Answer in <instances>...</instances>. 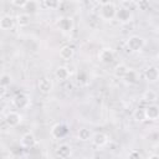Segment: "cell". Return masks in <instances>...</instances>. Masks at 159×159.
I'll use <instances>...</instances> for the list:
<instances>
[{
    "mask_svg": "<svg viewBox=\"0 0 159 159\" xmlns=\"http://www.w3.org/2000/svg\"><path fill=\"white\" fill-rule=\"evenodd\" d=\"M41 5L43 7H47V9H57V7H60L61 2L56 1V0H46V1H42Z\"/></svg>",
    "mask_w": 159,
    "mask_h": 159,
    "instance_id": "26",
    "label": "cell"
},
{
    "mask_svg": "<svg viewBox=\"0 0 159 159\" xmlns=\"http://www.w3.org/2000/svg\"><path fill=\"white\" fill-rule=\"evenodd\" d=\"M11 83V76L7 75V73H2L1 77H0V86L2 89H5L7 86H10Z\"/></svg>",
    "mask_w": 159,
    "mask_h": 159,
    "instance_id": "25",
    "label": "cell"
},
{
    "mask_svg": "<svg viewBox=\"0 0 159 159\" xmlns=\"http://www.w3.org/2000/svg\"><path fill=\"white\" fill-rule=\"evenodd\" d=\"M98 58L101 62L103 63H112L113 60H114V52L111 50V48H103L101 50V52L98 53Z\"/></svg>",
    "mask_w": 159,
    "mask_h": 159,
    "instance_id": "9",
    "label": "cell"
},
{
    "mask_svg": "<svg viewBox=\"0 0 159 159\" xmlns=\"http://www.w3.org/2000/svg\"><path fill=\"white\" fill-rule=\"evenodd\" d=\"M91 140H92L93 145H96V147H103V145L107 144L108 137L104 133H102V132H97V133H94L92 135V139Z\"/></svg>",
    "mask_w": 159,
    "mask_h": 159,
    "instance_id": "11",
    "label": "cell"
},
{
    "mask_svg": "<svg viewBox=\"0 0 159 159\" xmlns=\"http://www.w3.org/2000/svg\"><path fill=\"white\" fill-rule=\"evenodd\" d=\"M4 122L9 125V127H16L21 123V116L17 113V112H7L5 118H4Z\"/></svg>",
    "mask_w": 159,
    "mask_h": 159,
    "instance_id": "7",
    "label": "cell"
},
{
    "mask_svg": "<svg viewBox=\"0 0 159 159\" xmlns=\"http://www.w3.org/2000/svg\"><path fill=\"white\" fill-rule=\"evenodd\" d=\"M143 99L145 102H149V103H154L157 99H158V93L153 89H147L144 93H143Z\"/></svg>",
    "mask_w": 159,
    "mask_h": 159,
    "instance_id": "21",
    "label": "cell"
},
{
    "mask_svg": "<svg viewBox=\"0 0 159 159\" xmlns=\"http://www.w3.org/2000/svg\"><path fill=\"white\" fill-rule=\"evenodd\" d=\"M82 159H86V158H82Z\"/></svg>",
    "mask_w": 159,
    "mask_h": 159,
    "instance_id": "34",
    "label": "cell"
},
{
    "mask_svg": "<svg viewBox=\"0 0 159 159\" xmlns=\"http://www.w3.org/2000/svg\"><path fill=\"white\" fill-rule=\"evenodd\" d=\"M20 143H21V147H24V148H32L36 144V138L32 133H25L21 137Z\"/></svg>",
    "mask_w": 159,
    "mask_h": 159,
    "instance_id": "13",
    "label": "cell"
},
{
    "mask_svg": "<svg viewBox=\"0 0 159 159\" xmlns=\"http://www.w3.org/2000/svg\"><path fill=\"white\" fill-rule=\"evenodd\" d=\"M127 159H142V155L138 150H132L129 154H128V158Z\"/></svg>",
    "mask_w": 159,
    "mask_h": 159,
    "instance_id": "27",
    "label": "cell"
},
{
    "mask_svg": "<svg viewBox=\"0 0 159 159\" xmlns=\"http://www.w3.org/2000/svg\"><path fill=\"white\" fill-rule=\"evenodd\" d=\"M73 19L71 16H61L57 20V27L63 32H71L73 30Z\"/></svg>",
    "mask_w": 159,
    "mask_h": 159,
    "instance_id": "3",
    "label": "cell"
},
{
    "mask_svg": "<svg viewBox=\"0 0 159 159\" xmlns=\"http://www.w3.org/2000/svg\"><path fill=\"white\" fill-rule=\"evenodd\" d=\"M148 159H159V154H152L148 157Z\"/></svg>",
    "mask_w": 159,
    "mask_h": 159,
    "instance_id": "31",
    "label": "cell"
},
{
    "mask_svg": "<svg viewBox=\"0 0 159 159\" xmlns=\"http://www.w3.org/2000/svg\"><path fill=\"white\" fill-rule=\"evenodd\" d=\"M25 4H26V1H25V0H11V5L17 6V7H22V9H24Z\"/></svg>",
    "mask_w": 159,
    "mask_h": 159,
    "instance_id": "29",
    "label": "cell"
},
{
    "mask_svg": "<svg viewBox=\"0 0 159 159\" xmlns=\"http://www.w3.org/2000/svg\"><path fill=\"white\" fill-rule=\"evenodd\" d=\"M75 55V48L70 45H65L60 48V57L62 60H71Z\"/></svg>",
    "mask_w": 159,
    "mask_h": 159,
    "instance_id": "16",
    "label": "cell"
},
{
    "mask_svg": "<svg viewBox=\"0 0 159 159\" xmlns=\"http://www.w3.org/2000/svg\"><path fill=\"white\" fill-rule=\"evenodd\" d=\"M135 5L139 7V10H147V9L149 7V2L145 1V0H143V1H138V2H135Z\"/></svg>",
    "mask_w": 159,
    "mask_h": 159,
    "instance_id": "28",
    "label": "cell"
},
{
    "mask_svg": "<svg viewBox=\"0 0 159 159\" xmlns=\"http://www.w3.org/2000/svg\"><path fill=\"white\" fill-rule=\"evenodd\" d=\"M77 137H78L80 140L87 142V140L92 139V133H91V130H89L88 128H81V129L78 130V133H77Z\"/></svg>",
    "mask_w": 159,
    "mask_h": 159,
    "instance_id": "22",
    "label": "cell"
},
{
    "mask_svg": "<svg viewBox=\"0 0 159 159\" xmlns=\"http://www.w3.org/2000/svg\"><path fill=\"white\" fill-rule=\"evenodd\" d=\"M55 76L60 81H67V78L70 77V71L66 66H58L55 71Z\"/></svg>",
    "mask_w": 159,
    "mask_h": 159,
    "instance_id": "17",
    "label": "cell"
},
{
    "mask_svg": "<svg viewBox=\"0 0 159 159\" xmlns=\"http://www.w3.org/2000/svg\"><path fill=\"white\" fill-rule=\"evenodd\" d=\"M99 16L102 20L104 21H111L116 17V14H117V7H116V4L114 2H111V1H103V2H99Z\"/></svg>",
    "mask_w": 159,
    "mask_h": 159,
    "instance_id": "1",
    "label": "cell"
},
{
    "mask_svg": "<svg viewBox=\"0 0 159 159\" xmlns=\"http://www.w3.org/2000/svg\"><path fill=\"white\" fill-rule=\"evenodd\" d=\"M71 153H72V149H71V147H70L68 144H61V145H58L57 149H56L57 157H60V158H62V159L70 158Z\"/></svg>",
    "mask_w": 159,
    "mask_h": 159,
    "instance_id": "15",
    "label": "cell"
},
{
    "mask_svg": "<svg viewBox=\"0 0 159 159\" xmlns=\"http://www.w3.org/2000/svg\"><path fill=\"white\" fill-rule=\"evenodd\" d=\"M116 17H117L118 21H120V22H128V21H130V19H132L130 10H128V9L120 6L119 9H117Z\"/></svg>",
    "mask_w": 159,
    "mask_h": 159,
    "instance_id": "12",
    "label": "cell"
},
{
    "mask_svg": "<svg viewBox=\"0 0 159 159\" xmlns=\"http://www.w3.org/2000/svg\"><path fill=\"white\" fill-rule=\"evenodd\" d=\"M129 70H130V68H129L125 63H119V65H117L116 68H114V76H116L117 78H124V76L128 73Z\"/></svg>",
    "mask_w": 159,
    "mask_h": 159,
    "instance_id": "18",
    "label": "cell"
},
{
    "mask_svg": "<svg viewBox=\"0 0 159 159\" xmlns=\"http://www.w3.org/2000/svg\"><path fill=\"white\" fill-rule=\"evenodd\" d=\"M15 21L16 24L20 26V27H24V26H27L30 24V15L24 12V14H19L16 17H15Z\"/></svg>",
    "mask_w": 159,
    "mask_h": 159,
    "instance_id": "19",
    "label": "cell"
},
{
    "mask_svg": "<svg viewBox=\"0 0 159 159\" xmlns=\"http://www.w3.org/2000/svg\"><path fill=\"white\" fill-rule=\"evenodd\" d=\"M133 119L135 120V122H144L145 119H147V117H145V109L144 108H137L135 111H134V113H133Z\"/></svg>",
    "mask_w": 159,
    "mask_h": 159,
    "instance_id": "23",
    "label": "cell"
},
{
    "mask_svg": "<svg viewBox=\"0 0 159 159\" xmlns=\"http://www.w3.org/2000/svg\"><path fill=\"white\" fill-rule=\"evenodd\" d=\"M123 80H124V82L127 84H134V83L138 82V75H137V72L134 70H129Z\"/></svg>",
    "mask_w": 159,
    "mask_h": 159,
    "instance_id": "20",
    "label": "cell"
},
{
    "mask_svg": "<svg viewBox=\"0 0 159 159\" xmlns=\"http://www.w3.org/2000/svg\"><path fill=\"white\" fill-rule=\"evenodd\" d=\"M12 103H14V106L17 109H24V108H26L29 106V96L25 94V93H22V92H20V93H17L14 97Z\"/></svg>",
    "mask_w": 159,
    "mask_h": 159,
    "instance_id": "6",
    "label": "cell"
},
{
    "mask_svg": "<svg viewBox=\"0 0 159 159\" xmlns=\"http://www.w3.org/2000/svg\"><path fill=\"white\" fill-rule=\"evenodd\" d=\"M158 76H159V70L155 66H148L144 70V77L148 82H155L158 81Z\"/></svg>",
    "mask_w": 159,
    "mask_h": 159,
    "instance_id": "8",
    "label": "cell"
},
{
    "mask_svg": "<svg viewBox=\"0 0 159 159\" xmlns=\"http://www.w3.org/2000/svg\"><path fill=\"white\" fill-rule=\"evenodd\" d=\"M134 4H135V2H133V1H122V2H120V6L129 10V7H130L132 5H134Z\"/></svg>",
    "mask_w": 159,
    "mask_h": 159,
    "instance_id": "30",
    "label": "cell"
},
{
    "mask_svg": "<svg viewBox=\"0 0 159 159\" xmlns=\"http://www.w3.org/2000/svg\"><path fill=\"white\" fill-rule=\"evenodd\" d=\"M144 43H145V41H144L143 37H140V36H138V35H133V36H130V37L127 40L125 46H127V48H128L129 51H132V52H138V51H140V50L144 47Z\"/></svg>",
    "mask_w": 159,
    "mask_h": 159,
    "instance_id": "2",
    "label": "cell"
},
{
    "mask_svg": "<svg viewBox=\"0 0 159 159\" xmlns=\"http://www.w3.org/2000/svg\"><path fill=\"white\" fill-rule=\"evenodd\" d=\"M144 109H145V117H147V119L155 120V119L159 118V106L152 103L148 107H145Z\"/></svg>",
    "mask_w": 159,
    "mask_h": 159,
    "instance_id": "10",
    "label": "cell"
},
{
    "mask_svg": "<svg viewBox=\"0 0 159 159\" xmlns=\"http://www.w3.org/2000/svg\"><path fill=\"white\" fill-rule=\"evenodd\" d=\"M158 22H159V17H158Z\"/></svg>",
    "mask_w": 159,
    "mask_h": 159,
    "instance_id": "33",
    "label": "cell"
},
{
    "mask_svg": "<svg viewBox=\"0 0 159 159\" xmlns=\"http://www.w3.org/2000/svg\"><path fill=\"white\" fill-rule=\"evenodd\" d=\"M15 22L16 21H15L14 17H11L10 15H4L0 19V29L1 30H10V29L14 27Z\"/></svg>",
    "mask_w": 159,
    "mask_h": 159,
    "instance_id": "14",
    "label": "cell"
},
{
    "mask_svg": "<svg viewBox=\"0 0 159 159\" xmlns=\"http://www.w3.org/2000/svg\"><path fill=\"white\" fill-rule=\"evenodd\" d=\"M68 133V128L66 124L63 123H56L52 128H51V135L56 139H61L63 138L66 134Z\"/></svg>",
    "mask_w": 159,
    "mask_h": 159,
    "instance_id": "4",
    "label": "cell"
},
{
    "mask_svg": "<svg viewBox=\"0 0 159 159\" xmlns=\"http://www.w3.org/2000/svg\"><path fill=\"white\" fill-rule=\"evenodd\" d=\"M37 6H39V4L36 2V1H32V0H30V1H26V4H25V6H24V10L26 11V14H34V12H36V10H37Z\"/></svg>",
    "mask_w": 159,
    "mask_h": 159,
    "instance_id": "24",
    "label": "cell"
},
{
    "mask_svg": "<svg viewBox=\"0 0 159 159\" xmlns=\"http://www.w3.org/2000/svg\"><path fill=\"white\" fill-rule=\"evenodd\" d=\"M158 81H159V76H158Z\"/></svg>",
    "mask_w": 159,
    "mask_h": 159,
    "instance_id": "32",
    "label": "cell"
},
{
    "mask_svg": "<svg viewBox=\"0 0 159 159\" xmlns=\"http://www.w3.org/2000/svg\"><path fill=\"white\" fill-rule=\"evenodd\" d=\"M37 88L41 93L43 94H48L52 89H53V83L51 80H48L47 77H42L37 81Z\"/></svg>",
    "mask_w": 159,
    "mask_h": 159,
    "instance_id": "5",
    "label": "cell"
}]
</instances>
